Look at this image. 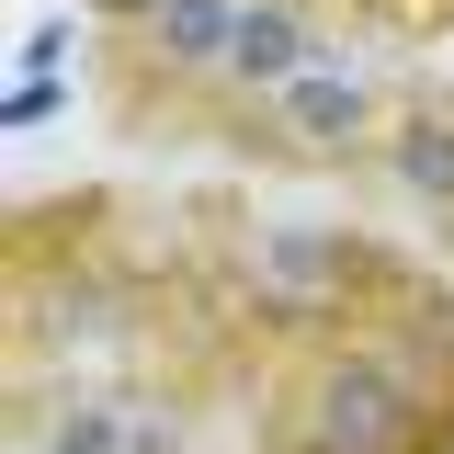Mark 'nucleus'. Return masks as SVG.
<instances>
[{"label": "nucleus", "instance_id": "obj_2", "mask_svg": "<svg viewBox=\"0 0 454 454\" xmlns=\"http://www.w3.org/2000/svg\"><path fill=\"white\" fill-rule=\"evenodd\" d=\"M307 23L295 12H239V35H227V68L239 80H307Z\"/></svg>", "mask_w": 454, "mask_h": 454}, {"label": "nucleus", "instance_id": "obj_5", "mask_svg": "<svg viewBox=\"0 0 454 454\" xmlns=\"http://www.w3.org/2000/svg\"><path fill=\"white\" fill-rule=\"evenodd\" d=\"M295 114H307V125H352V114H364V91H352V80H318V68H307V80H295Z\"/></svg>", "mask_w": 454, "mask_h": 454}, {"label": "nucleus", "instance_id": "obj_1", "mask_svg": "<svg viewBox=\"0 0 454 454\" xmlns=\"http://www.w3.org/2000/svg\"><path fill=\"white\" fill-rule=\"evenodd\" d=\"M397 420H409V409H397L387 375H340V387H330V420H318V454H387Z\"/></svg>", "mask_w": 454, "mask_h": 454}, {"label": "nucleus", "instance_id": "obj_4", "mask_svg": "<svg viewBox=\"0 0 454 454\" xmlns=\"http://www.w3.org/2000/svg\"><path fill=\"white\" fill-rule=\"evenodd\" d=\"M397 170H409L420 193H454V137H432V125H409V137H397Z\"/></svg>", "mask_w": 454, "mask_h": 454}, {"label": "nucleus", "instance_id": "obj_6", "mask_svg": "<svg viewBox=\"0 0 454 454\" xmlns=\"http://www.w3.org/2000/svg\"><path fill=\"white\" fill-rule=\"evenodd\" d=\"M137 443H148V432H125V420H68L46 454H137Z\"/></svg>", "mask_w": 454, "mask_h": 454}, {"label": "nucleus", "instance_id": "obj_7", "mask_svg": "<svg viewBox=\"0 0 454 454\" xmlns=\"http://www.w3.org/2000/svg\"><path fill=\"white\" fill-rule=\"evenodd\" d=\"M125 12H137V0H125Z\"/></svg>", "mask_w": 454, "mask_h": 454}, {"label": "nucleus", "instance_id": "obj_3", "mask_svg": "<svg viewBox=\"0 0 454 454\" xmlns=\"http://www.w3.org/2000/svg\"><path fill=\"white\" fill-rule=\"evenodd\" d=\"M160 23H170V57H227V35H239L227 0H170Z\"/></svg>", "mask_w": 454, "mask_h": 454}]
</instances>
